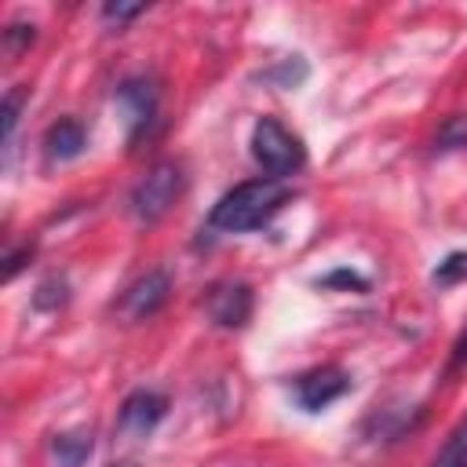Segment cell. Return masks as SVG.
<instances>
[{
	"label": "cell",
	"instance_id": "19",
	"mask_svg": "<svg viewBox=\"0 0 467 467\" xmlns=\"http://www.w3.org/2000/svg\"><path fill=\"white\" fill-rule=\"evenodd\" d=\"M33 36H36V33H33V26H26V22H15V26L4 33V40H7V47H11V51L29 47V44H33Z\"/></svg>",
	"mask_w": 467,
	"mask_h": 467
},
{
	"label": "cell",
	"instance_id": "17",
	"mask_svg": "<svg viewBox=\"0 0 467 467\" xmlns=\"http://www.w3.org/2000/svg\"><path fill=\"white\" fill-rule=\"evenodd\" d=\"M22 102H26V88H11V91L4 95V142H11V135H15Z\"/></svg>",
	"mask_w": 467,
	"mask_h": 467
},
{
	"label": "cell",
	"instance_id": "3",
	"mask_svg": "<svg viewBox=\"0 0 467 467\" xmlns=\"http://www.w3.org/2000/svg\"><path fill=\"white\" fill-rule=\"evenodd\" d=\"M182 186H186V175H182V164L179 161H157L142 179L139 186L131 190V215L139 223H157L171 212V204L182 197Z\"/></svg>",
	"mask_w": 467,
	"mask_h": 467
},
{
	"label": "cell",
	"instance_id": "20",
	"mask_svg": "<svg viewBox=\"0 0 467 467\" xmlns=\"http://www.w3.org/2000/svg\"><path fill=\"white\" fill-rule=\"evenodd\" d=\"M29 255H33V248H22V252H11V255H7V266H4V281H11V277H15L18 270H22V263H26Z\"/></svg>",
	"mask_w": 467,
	"mask_h": 467
},
{
	"label": "cell",
	"instance_id": "18",
	"mask_svg": "<svg viewBox=\"0 0 467 467\" xmlns=\"http://www.w3.org/2000/svg\"><path fill=\"white\" fill-rule=\"evenodd\" d=\"M142 11H146L142 4H102V18H106V22H117V26L139 18Z\"/></svg>",
	"mask_w": 467,
	"mask_h": 467
},
{
	"label": "cell",
	"instance_id": "12",
	"mask_svg": "<svg viewBox=\"0 0 467 467\" xmlns=\"http://www.w3.org/2000/svg\"><path fill=\"white\" fill-rule=\"evenodd\" d=\"M66 299H69L66 277H47V281H40V288L33 292V306L44 310V314H55L58 306H66Z\"/></svg>",
	"mask_w": 467,
	"mask_h": 467
},
{
	"label": "cell",
	"instance_id": "7",
	"mask_svg": "<svg viewBox=\"0 0 467 467\" xmlns=\"http://www.w3.org/2000/svg\"><path fill=\"white\" fill-rule=\"evenodd\" d=\"M168 416V398L157 390H131L117 412V427L128 438H146Z\"/></svg>",
	"mask_w": 467,
	"mask_h": 467
},
{
	"label": "cell",
	"instance_id": "21",
	"mask_svg": "<svg viewBox=\"0 0 467 467\" xmlns=\"http://www.w3.org/2000/svg\"><path fill=\"white\" fill-rule=\"evenodd\" d=\"M113 467H128V463H113Z\"/></svg>",
	"mask_w": 467,
	"mask_h": 467
},
{
	"label": "cell",
	"instance_id": "9",
	"mask_svg": "<svg viewBox=\"0 0 467 467\" xmlns=\"http://www.w3.org/2000/svg\"><path fill=\"white\" fill-rule=\"evenodd\" d=\"M84 146H88V131H84V124L77 117L55 120L47 128V135H44V153L51 161H73V157L84 153Z\"/></svg>",
	"mask_w": 467,
	"mask_h": 467
},
{
	"label": "cell",
	"instance_id": "13",
	"mask_svg": "<svg viewBox=\"0 0 467 467\" xmlns=\"http://www.w3.org/2000/svg\"><path fill=\"white\" fill-rule=\"evenodd\" d=\"M434 285H456V281H467V252H449L434 274H431Z\"/></svg>",
	"mask_w": 467,
	"mask_h": 467
},
{
	"label": "cell",
	"instance_id": "1",
	"mask_svg": "<svg viewBox=\"0 0 467 467\" xmlns=\"http://www.w3.org/2000/svg\"><path fill=\"white\" fill-rule=\"evenodd\" d=\"M288 201H292V186L285 179H270V175L248 179L215 201L208 223L215 230H226V234H248V230L266 226Z\"/></svg>",
	"mask_w": 467,
	"mask_h": 467
},
{
	"label": "cell",
	"instance_id": "8",
	"mask_svg": "<svg viewBox=\"0 0 467 467\" xmlns=\"http://www.w3.org/2000/svg\"><path fill=\"white\" fill-rule=\"evenodd\" d=\"M117 102H120V109L128 113L131 135H139V131H146V124H150L153 113H157V88H153V80H146V77H131V80H124V84L117 88Z\"/></svg>",
	"mask_w": 467,
	"mask_h": 467
},
{
	"label": "cell",
	"instance_id": "14",
	"mask_svg": "<svg viewBox=\"0 0 467 467\" xmlns=\"http://www.w3.org/2000/svg\"><path fill=\"white\" fill-rule=\"evenodd\" d=\"M463 146H467V113H456L438 128V150H463Z\"/></svg>",
	"mask_w": 467,
	"mask_h": 467
},
{
	"label": "cell",
	"instance_id": "11",
	"mask_svg": "<svg viewBox=\"0 0 467 467\" xmlns=\"http://www.w3.org/2000/svg\"><path fill=\"white\" fill-rule=\"evenodd\" d=\"M431 467H467V420L449 434V441L431 460Z\"/></svg>",
	"mask_w": 467,
	"mask_h": 467
},
{
	"label": "cell",
	"instance_id": "5",
	"mask_svg": "<svg viewBox=\"0 0 467 467\" xmlns=\"http://www.w3.org/2000/svg\"><path fill=\"white\" fill-rule=\"evenodd\" d=\"M292 390H296V401L306 412H321L325 405H332L336 398H343L350 390V376L336 365H321V368H310V372L296 376Z\"/></svg>",
	"mask_w": 467,
	"mask_h": 467
},
{
	"label": "cell",
	"instance_id": "16",
	"mask_svg": "<svg viewBox=\"0 0 467 467\" xmlns=\"http://www.w3.org/2000/svg\"><path fill=\"white\" fill-rule=\"evenodd\" d=\"M270 80L281 84V88H299V84L306 80V66H303V58H288V62H281L277 69H270Z\"/></svg>",
	"mask_w": 467,
	"mask_h": 467
},
{
	"label": "cell",
	"instance_id": "4",
	"mask_svg": "<svg viewBox=\"0 0 467 467\" xmlns=\"http://www.w3.org/2000/svg\"><path fill=\"white\" fill-rule=\"evenodd\" d=\"M168 292H171L168 270H146L139 281L124 288V296L117 299V314L128 321H146L168 303Z\"/></svg>",
	"mask_w": 467,
	"mask_h": 467
},
{
	"label": "cell",
	"instance_id": "2",
	"mask_svg": "<svg viewBox=\"0 0 467 467\" xmlns=\"http://www.w3.org/2000/svg\"><path fill=\"white\" fill-rule=\"evenodd\" d=\"M252 157L270 179H288L306 164V150L299 135H292L281 120L259 117L252 128Z\"/></svg>",
	"mask_w": 467,
	"mask_h": 467
},
{
	"label": "cell",
	"instance_id": "15",
	"mask_svg": "<svg viewBox=\"0 0 467 467\" xmlns=\"http://www.w3.org/2000/svg\"><path fill=\"white\" fill-rule=\"evenodd\" d=\"M317 285H321V288H354V292H368V277L358 274V270H350V266H339V270L325 274Z\"/></svg>",
	"mask_w": 467,
	"mask_h": 467
},
{
	"label": "cell",
	"instance_id": "10",
	"mask_svg": "<svg viewBox=\"0 0 467 467\" xmlns=\"http://www.w3.org/2000/svg\"><path fill=\"white\" fill-rule=\"evenodd\" d=\"M95 449L91 431H62L51 438V452L58 460V467H80Z\"/></svg>",
	"mask_w": 467,
	"mask_h": 467
},
{
	"label": "cell",
	"instance_id": "6",
	"mask_svg": "<svg viewBox=\"0 0 467 467\" xmlns=\"http://www.w3.org/2000/svg\"><path fill=\"white\" fill-rule=\"evenodd\" d=\"M204 310L219 328H241L252 317V288L244 281H219L208 288Z\"/></svg>",
	"mask_w": 467,
	"mask_h": 467
}]
</instances>
